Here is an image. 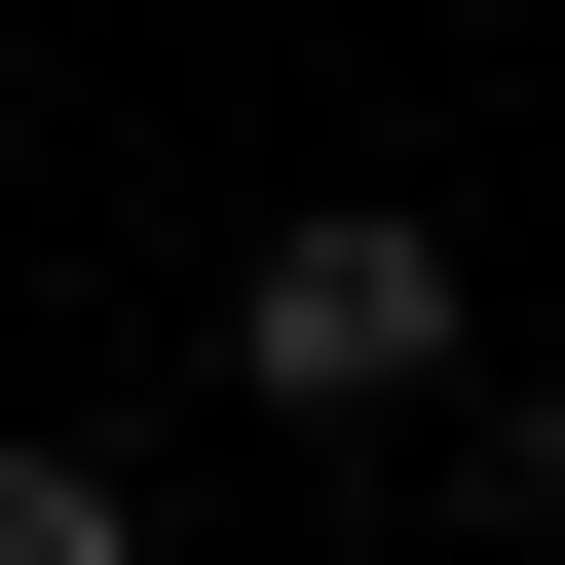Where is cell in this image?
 Returning a JSON list of instances; mask_svg holds the SVG:
<instances>
[{"label": "cell", "mask_w": 565, "mask_h": 565, "mask_svg": "<svg viewBox=\"0 0 565 565\" xmlns=\"http://www.w3.org/2000/svg\"><path fill=\"white\" fill-rule=\"evenodd\" d=\"M415 377H452V226H377V189H340V226H264V264H226V415L377 452Z\"/></svg>", "instance_id": "1"}, {"label": "cell", "mask_w": 565, "mask_h": 565, "mask_svg": "<svg viewBox=\"0 0 565 565\" xmlns=\"http://www.w3.org/2000/svg\"><path fill=\"white\" fill-rule=\"evenodd\" d=\"M0 565H151V490L114 452H0Z\"/></svg>", "instance_id": "2"}, {"label": "cell", "mask_w": 565, "mask_h": 565, "mask_svg": "<svg viewBox=\"0 0 565 565\" xmlns=\"http://www.w3.org/2000/svg\"><path fill=\"white\" fill-rule=\"evenodd\" d=\"M490 527H527V565H565V340H527V415H490Z\"/></svg>", "instance_id": "3"}]
</instances>
